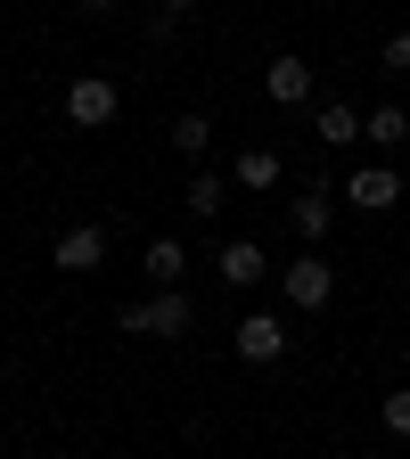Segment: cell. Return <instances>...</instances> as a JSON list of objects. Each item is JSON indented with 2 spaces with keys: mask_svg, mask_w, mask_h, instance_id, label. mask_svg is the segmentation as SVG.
<instances>
[{
  "mask_svg": "<svg viewBox=\"0 0 410 459\" xmlns=\"http://www.w3.org/2000/svg\"><path fill=\"white\" fill-rule=\"evenodd\" d=\"M115 115H124V91H115L107 74H83V82H66V124H74V132H107Z\"/></svg>",
  "mask_w": 410,
  "mask_h": 459,
  "instance_id": "1",
  "label": "cell"
},
{
  "mask_svg": "<svg viewBox=\"0 0 410 459\" xmlns=\"http://www.w3.org/2000/svg\"><path fill=\"white\" fill-rule=\"evenodd\" d=\"M279 296L296 304V312H328V296H336V271L320 263V255H296L279 271Z\"/></svg>",
  "mask_w": 410,
  "mask_h": 459,
  "instance_id": "2",
  "label": "cell"
},
{
  "mask_svg": "<svg viewBox=\"0 0 410 459\" xmlns=\"http://www.w3.org/2000/svg\"><path fill=\"white\" fill-rule=\"evenodd\" d=\"M124 328H132V336H164V344H172V336L189 328V296H181V287H156L148 304H132V312H124Z\"/></svg>",
  "mask_w": 410,
  "mask_h": 459,
  "instance_id": "3",
  "label": "cell"
},
{
  "mask_svg": "<svg viewBox=\"0 0 410 459\" xmlns=\"http://www.w3.org/2000/svg\"><path fill=\"white\" fill-rule=\"evenodd\" d=\"M230 344H239V361H255V369H263V361H279V353H287V320H279V312H247L239 328H230Z\"/></svg>",
  "mask_w": 410,
  "mask_h": 459,
  "instance_id": "4",
  "label": "cell"
},
{
  "mask_svg": "<svg viewBox=\"0 0 410 459\" xmlns=\"http://www.w3.org/2000/svg\"><path fill=\"white\" fill-rule=\"evenodd\" d=\"M336 197H353L362 213H386V205H402V172H394V164H362Z\"/></svg>",
  "mask_w": 410,
  "mask_h": 459,
  "instance_id": "5",
  "label": "cell"
},
{
  "mask_svg": "<svg viewBox=\"0 0 410 459\" xmlns=\"http://www.w3.org/2000/svg\"><path fill=\"white\" fill-rule=\"evenodd\" d=\"M49 263H57V271H99V263H107V230H99V221H74L66 238L49 247Z\"/></svg>",
  "mask_w": 410,
  "mask_h": 459,
  "instance_id": "6",
  "label": "cell"
},
{
  "mask_svg": "<svg viewBox=\"0 0 410 459\" xmlns=\"http://www.w3.org/2000/svg\"><path fill=\"white\" fill-rule=\"evenodd\" d=\"M263 91L279 107H304L312 99V66H304V57H271V66H263Z\"/></svg>",
  "mask_w": 410,
  "mask_h": 459,
  "instance_id": "7",
  "label": "cell"
},
{
  "mask_svg": "<svg viewBox=\"0 0 410 459\" xmlns=\"http://www.w3.org/2000/svg\"><path fill=\"white\" fill-rule=\"evenodd\" d=\"M214 271H222V287H255V279H263V247H255V238H230V247L214 255Z\"/></svg>",
  "mask_w": 410,
  "mask_h": 459,
  "instance_id": "8",
  "label": "cell"
},
{
  "mask_svg": "<svg viewBox=\"0 0 410 459\" xmlns=\"http://www.w3.org/2000/svg\"><path fill=\"white\" fill-rule=\"evenodd\" d=\"M230 181L239 189H279V148H239L230 156Z\"/></svg>",
  "mask_w": 410,
  "mask_h": 459,
  "instance_id": "9",
  "label": "cell"
},
{
  "mask_svg": "<svg viewBox=\"0 0 410 459\" xmlns=\"http://www.w3.org/2000/svg\"><path fill=\"white\" fill-rule=\"evenodd\" d=\"M362 140L402 148V140H410V107H394V99H386V107H370V115H362Z\"/></svg>",
  "mask_w": 410,
  "mask_h": 459,
  "instance_id": "10",
  "label": "cell"
},
{
  "mask_svg": "<svg viewBox=\"0 0 410 459\" xmlns=\"http://www.w3.org/2000/svg\"><path fill=\"white\" fill-rule=\"evenodd\" d=\"M140 271H148L156 287H181V271H189V255H181V238H148V255H140Z\"/></svg>",
  "mask_w": 410,
  "mask_h": 459,
  "instance_id": "11",
  "label": "cell"
},
{
  "mask_svg": "<svg viewBox=\"0 0 410 459\" xmlns=\"http://www.w3.org/2000/svg\"><path fill=\"white\" fill-rule=\"evenodd\" d=\"M328 197H336V189H320V181L296 197V238H328V221H336V205H328Z\"/></svg>",
  "mask_w": 410,
  "mask_h": 459,
  "instance_id": "12",
  "label": "cell"
},
{
  "mask_svg": "<svg viewBox=\"0 0 410 459\" xmlns=\"http://www.w3.org/2000/svg\"><path fill=\"white\" fill-rule=\"evenodd\" d=\"M312 132H320L328 148H353V140H362V115H353V107H345V99H328V107L312 115Z\"/></svg>",
  "mask_w": 410,
  "mask_h": 459,
  "instance_id": "13",
  "label": "cell"
},
{
  "mask_svg": "<svg viewBox=\"0 0 410 459\" xmlns=\"http://www.w3.org/2000/svg\"><path fill=\"white\" fill-rule=\"evenodd\" d=\"M222 197H230V181H222V172H189V189H181V205H189V213H214Z\"/></svg>",
  "mask_w": 410,
  "mask_h": 459,
  "instance_id": "14",
  "label": "cell"
},
{
  "mask_svg": "<svg viewBox=\"0 0 410 459\" xmlns=\"http://www.w3.org/2000/svg\"><path fill=\"white\" fill-rule=\"evenodd\" d=\"M172 148H181V156H205L214 148V115H181V124H172Z\"/></svg>",
  "mask_w": 410,
  "mask_h": 459,
  "instance_id": "15",
  "label": "cell"
},
{
  "mask_svg": "<svg viewBox=\"0 0 410 459\" xmlns=\"http://www.w3.org/2000/svg\"><path fill=\"white\" fill-rule=\"evenodd\" d=\"M378 419H386V435H410V385L386 394V411H378Z\"/></svg>",
  "mask_w": 410,
  "mask_h": 459,
  "instance_id": "16",
  "label": "cell"
},
{
  "mask_svg": "<svg viewBox=\"0 0 410 459\" xmlns=\"http://www.w3.org/2000/svg\"><path fill=\"white\" fill-rule=\"evenodd\" d=\"M378 66H386V74H410V33H394V41L378 49Z\"/></svg>",
  "mask_w": 410,
  "mask_h": 459,
  "instance_id": "17",
  "label": "cell"
},
{
  "mask_svg": "<svg viewBox=\"0 0 410 459\" xmlns=\"http://www.w3.org/2000/svg\"><path fill=\"white\" fill-rule=\"evenodd\" d=\"M74 9H91V17H107V9H124V0H74Z\"/></svg>",
  "mask_w": 410,
  "mask_h": 459,
  "instance_id": "18",
  "label": "cell"
},
{
  "mask_svg": "<svg viewBox=\"0 0 410 459\" xmlns=\"http://www.w3.org/2000/svg\"><path fill=\"white\" fill-rule=\"evenodd\" d=\"M181 9H197V0H164V17H181Z\"/></svg>",
  "mask_w": 410,
  "mask_h": 459,
  "instance_id": "19",
  "label": "cell"
},
{
  "mask_svg": "<svg viewBox=\"0 0 410 459\" xmlns=\"http://www.w3.org/2000/svg\"><path fill=\"white\" fill-rule=\"evenodd\" d=\"M402 361H410V344H402Z\"/></svg>",
  "mask_w": 410,
  "mask_h": 459,
  "instance_id": "20",
  "label": "cell"
}]
</instances>
